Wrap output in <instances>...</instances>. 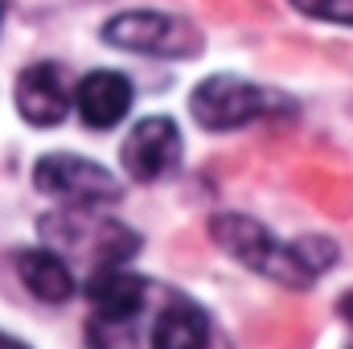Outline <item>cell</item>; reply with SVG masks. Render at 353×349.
I'll return each instance as SVG.
<instances>
[{
  "label": "cell",
  "mask_w": 353,
  "mask_h": 349,
  "mask_svg": "<svg viewBox=\"0 0 353 349\" xmlns=\"http://www.w3.org/2000/svg\"><path fill=\"white\" fill-rule=\"evenodd\" d=\"M17 275L46 304H62V300L74 296V275L62 263V255H54V251H21L17 255Z\"/></svg>",
  "instance_id": "30bf717a"
},
{
  "label": "cell",
  "mask_w": 353,
  "mask_h": 349,
  "mask_svg": "<svg viewBox=\"0 0 353 349\" xmlns=\"http://www.w3.org/2000/svg\"><path fill=\"white\" fill-rule=\"evenodd\" d=\"M337 312H341L345 321H353V292H345V296H341V304H337Z\"/></svg>",
  "instance_id": "7c38bea8"
},
{
  "label": "cell",
  "mask_w": 353,
  "mask_h": 349,
  "mask_svg": "<svg viewBox=\"0 0 353 349\" xmlns=\"http://www.w3.org/2000/svg\"><path fill=\"white\" fill-rule=\"evenodd\" d=\"M33 181L41 193L66 201V206H79V210H90V206H111L123 197V185L107 173L103 165H94L87 157H70V152H50L37 161L33 169Z\"/></svg>",
  "instance_id": "277c9868"
},
{
  "label": "cell",
  "mask_w": 353,
  "mask_h": 349,
  "mask_svg": "<svg viewBox=\"0 0 353 349\" xmlns=\"http://www.w3.org/2000/svg\"><path fill=\"white\" fill-rule=\"evenodd\" d=\"M296 12L329 25H353V0H288Z\"/></svg>",
  "instance_id": "8fae6325"
},
{
  "label": "cell",
  "mask_w": 353,
  "mask_h": 349,
  "mask_svg": "<svg viewBox=\"0 0 353 349\" xmlns=\"http://www.w3.org/2000/svg\"><path fill=\"white\" fill-rule=\"evenodd\" d=\"M119 161H123V169H128L132 181H144V185L169 177L181 165V132H176V123L169 115L140 119L128 132V140L119 148Z\"/></svg>",
  "instance_id": "5b68a950"
},
{
  "label": "cell",
  "mask_w": 353,
  "mask_h": 349,
  "mask_svg": "<svg viewBox=\"0 0 353 349\" xmlns=\"http://www.w3.org/2000/svg\"><path fill=\"white\" fill-rule=\"evenodd\" d=\"M210 239L243 267L259 271L267 279L283 283V288H312V275L304 271V263L296 255V247L275 243V235L259 226L247 214H214L210 218Z\"/></svg>",
  "instance_id": "6da1fadb"
},
{
  "label": "cell",
  "mask_w": 353,
  "mask_h": 349,
  "mask_svg": "<svg viewBox=\"0 0 353 349\" xmlns=\"http://www.w3.org/2000/svg\"><path fill=\"white\" fill-rule=\"evenodd\" d=\"M17 111L33 128H58L66 119V111H70L66 74L54 62H37V66L21 70V79H17Z\"/></svg>",
  "instance_id": "8992f818"
},
{
  "label": "cell",
  "mask_w": 353,
  "mask_h": 349,
  "mask_svg": "<svg viewBox=\"0 0 353 349\" xmlns=\"http://www.w3.org/2000/svg\"><path fill=\"white\" fill-rule=\"evenodd\" d=\"M103 41L115 50H132V54H148V58H193L201 50V33L169 12H152V8H136V12H119L103 25Z\"/></svg>",
  "instance_id": "3957f363"
},
{
  "label": "cell",
  "mask_w": 353,
  "mask_h": 349,
  "mask_svg": "<svg viewBox=\"0 0 353 349\" xmlns=\"http://www.w3.org/2000/svg\"><path fill=\"white\" fill-rule=\"evenodd\" d=\"M0 21H4V0H0Z\"/></svg>",
  "instance_id": "5bb4252c"
},
{
  "label": "cell",
  "mask_w": 353,
  "mask_h": 349,
  "mask_svg": "<svg viewBox=\"0 0 353 349\" xmlns=\"http://www.w3.org/2000/svg\"><path fill=\"white\" fill-rule=\"evenodd\" d=\"M0 349H29V346L17 341V337H8V333H0Z\"/></svg>",
  "instance_id": "4fadbf2b"
},
{
  "label": "cell",
  "mask_w": 353,
  "mask_h": 349,
  "mask_svg": "<svg viewBox=\"0 0 353 349\" xmlns=\"http://www.w3.org/2000/svg\"><path fill=\"white\" fill-rule=\"evenodd\" d=\"M152 349H210V317L193 300L173 296L152 325Z\"/></svg>",
  "instance_id": "9c48e42d"
},
{
  "label": "cell",
  "mask_w": 353,
  "mask_h": 349,
  "mask_svg": "<svg viewBox=\"0 0 353 349\" xmlns=\"http://www.w3.org/2000/svg\"><path fill=\"white\" fill-rule=\"evenodd\" d=\"M132 99H136L132 79L119 70H90L74 90V107H79L83 123L94 132H111L132 111Z\"/></svg>",
  "instance_id": "52a82bcc"
},
{
  "label": "cell",
  "mask_w": 353,
  "mask_h": 349,
  "mask_svg": "<svg viewBox=\"0 0 353 349\" xmlns=\"http://www.w3.org/2000/svg\"><path fill=\"white\" fill-rule=\"evenodd\" d=\"M275 107H288V103L279 94H271V90L247 83V79H234V74H210L189 94V111L205 132L247 128L251 119H263Z\"/></svg>",
  "instance_id": "7a4b0ae2"
},
{
  "label": "cell",
  "mask_w": 353,
  "mask_h": 349,
  "mask_svg": "<svg viewBox=\"0 0 353 349\" xmlns=\"http://www.w3.org/2000/svg\"><path fill=\"white\" fill-rule=\"evenodd\" d=\"M87 300L103 321H132L148 300V279L123 271L119 263H103L87 279Z\"/></svg>",
  "instance_id": "ba28073f"
}]
</instances>
